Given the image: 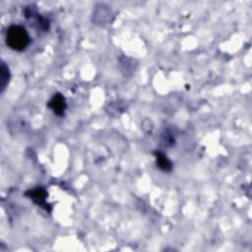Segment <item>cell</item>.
<instances>
[{
    "label": "cell",
    "instance_id": "1",
    "mask_svg": "<svg viewBox=\"0 0 252 252\" xmlns=\"http://www.w3.org/2000/svg\"><path fill=\"white\" fill-rule=\"evenodd\" d=\"M30 35L27 30L19 25L10 26L6 32L7 45L16 51H22L30 44Z\"/></svg>",
    "mask_w": 252,
    "mask_h": 252
},
{
    "label": "cell",
    "instance_id": "2",
    "mask_svg": "<svg viewBox=\"0 0 252 252\" xmlns=\"http://www.w3.org/2000/svg\"><path fill=\"white\" fill-rule=\"evenodd\" d=\"M26 196L31 198L35 204H37L38 206L42 207L44 210L50 211V208L48 207V204H46L47 193H46V191L43 188L37 187V188L31 189V190L26 192Z\"/></svg>",
    "mask_w": 252,
    "mask_h": 252
},
{
    "label": "cell",
    "instance_id": "3",
    "mask_svg": "<svg viewBox=\"0 0 252 252\" xmlns=\"http://www.w3.org/2000/svg\"><path fill=\"white\" fill-rule=\"evenodd\" d=\"M47 105L53 111V113L58 116H62L67 107L65 97L59 93H56L53 94V96L48 101Z\"/></svg>",
    "mask_w": 252,
    "mask_h": 252
},
{
    "label": "cell",
    "instance_id": "4",
    "mask_svg": "<svg viewBox=\"0 0 252 252\" xmlns=\"http://www.w3.org/2000/svg\"><path fill=\"white\" fill-rule=\"evenodd\" d=\"M155 157H156V161H157V164L158 166L163 170V171H170L171 168H172V164H171V161L167 158V157L159 152V151H156L154 153Z\"/></svg>",
    "mask_w": 252,
    "mask_h": 252
},
{
    "label": "cell",
    "instance_id": "5",
    "mask_svg": "<svg viewBox=\"0 0 252 252\" xmlns=\"http://www.w3.org/2000/svg\"><path fill=\"white\" fill-rule=\"evenodd\" d=\"M9 80H10L9 68L4 62H2L1 68H0V91H1V93H3L4 90L6 89V87L8 86Z\"/></svg>",
    "mask_w": 252,
    "mask_h": 252
}]
</instances>
